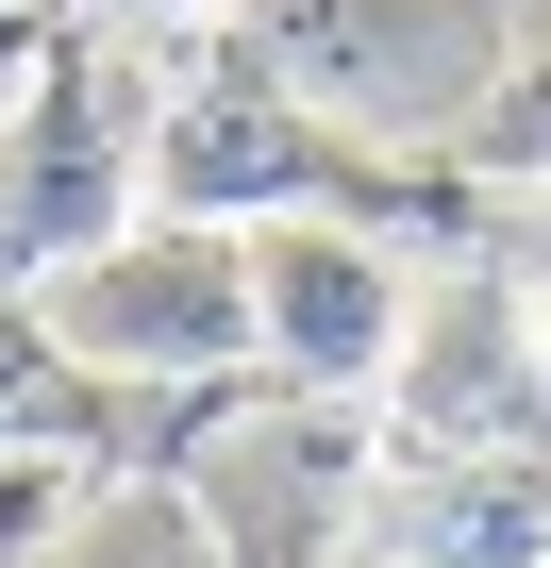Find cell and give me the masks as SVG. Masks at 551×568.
<instances>
[{
  "label": "cell",
  "mask_w": 551,
  "mask_h": 568,
  "mask_svg": "<svg viewBox=\"0 0 551 568\" xmlns=\"http://www.w3.org/2000/svg\"><path fill=\"white\" fill-rule=\"evenodd\" d=\"M151 118H167V84H151L134 18L51 0L34 51H18V101H0V302H18L34 267L134 234V201H151Z\"/></svg>",
  "instance_id": "1"
},
{
  "label": "cell",
  "mask_w": 551,
  "mask_h": 568,
  "mask_svg": "<svg viewBox=\"0 0 551 568\" xmlns=\"http://www.w3.org/2000/svg\"><path fill=\"white\" fill-rule=\"evenodd\" d=\"M151 201L167 217H435L401 151H368L351 118H318L251 34H217L167 118H151Z\"/></svg>",
  "instance_id": "2"
},
{
  "label": "cell",
  "mask_w": 551,
  "mask_h": 568,
  "mask_svg": "<svg viewBox=\"0 0 551 568\" xmlns=\"http://www.w3.org/2000/svg\"><path fill=\"white\" fill-rule=\"evenodd\" d=\"M18 318L84 385H234L251 368V217H134L18 284Z\"/></svg>",
  "instance_id": "3"
},
{
  "label": "cell",
  "mask_w": 551,
  "mask_h": 568,
  "mask_svg": "<svg viewBox=\"0 0 551 568\" xmlns=\"http://www.w3.org/2000/svg\"><path fill=\"white\" fill-rule=\"evenodd\" d=\"M518 18L534 0H251V51L285 68L318 118H351L368 151H451L484 101H501V68H518Z\"/></svg>",
  "instance_id": "4"
},
{
  "label": "cell",
  "mask_w": 551,
  "mask_h": 568,
  "mask_svg": "<svg viewBox=\"0 0 551 568\" xmlns=\"http://www.w3.org/2000/svg\"><path fill=\"white\" fill-rule=\"evenodd\" d=\"M385 452H551V318L534 284L484 267L451 234V267H418L401 352H385Z\"/></svg>",
  "instance_id": "5"
},
{
  "label": "cell",
  "mask_w": 551,
  "mask_h": 568,
  "mask_svg": "<svg viewBox=\"0 0 551 568\" xmlns=\"http://www.w3.org/2000/svg\"><path fill=\"white\" fill-rule=\"evenodd\" d=\"M368 485H385V418H368V402L267 385V418L201 435L184 518L217 535V568H335V551L368 535Z\"/></svg>",
  "instance_id": "6"
},
{
  "label": "cell",
  "mask_w": 551,
  "mask_h": 568,
  "mask_svg": "<svg viewBox=\"0 0 551 568\" xmlns=\"http://www.w3.org/2000/svg\"><path fill=\"white\" fill-rule=\"evenodd\" d=\"M418 267L385 251V217H251V368L318 385V402H385Z\"/></svg>",
  "instance_id": "7"
},
{
  "label": "cell",
  "mask_w": 551,
  "mask_h": 568,
  "mask_svg": "<svg viewBox=\"0 0 551 568\" xmlns=\"http://www.w3.org/2000/svg\"><path fill=\"white\" fill-rule=\"evenodd\" d=\"M368 551L385 568H551V452H385Z\"/></svg>",
  "instance_id": "8"
},
{
  "label": "cell",
  "mask_w": 551,
  "mask_h": 568,
  "mask_svg": "<svg viewBox=\"0 0 551 568\" xmlns=\"http://www.w3.org/2000/svg\"><path fill=\"white\" fill-rule=\"evenodd\" d=\"M68 518H84V452L18 435V452H0V568H51V551H68Z\"/></svg>",
  "instance_id": "9"
},
{
  "label": "cell",
  "mask_w": 551,
  "mask_h": 568,
  "mask_svg": "<svg viewBox=\"0 0 551 568\" xmlns=\"http://www.w3.org/2000/svg\"><path fill=\"white\" fill-rule=\"evenodd\" d=\"M51 568H217V535H201L184 501H84Z\"/></svg>",
  "instance_id": "10"
},
{
  "label": "cell",
  "mask_w": 551,
  "mask_h": 568,
  "mask_svg": "<svg viewBox=\"0 0 551 568\" xmlns=\"http://www.w3.org/2000/svg\"><path fill=\"white\" fill-rule=\"evenodd\" d=\"M34 18H51V0H0V101H18V51H34Z\"/></svg>",
  "instance_id": "11"
}]
</instances>
